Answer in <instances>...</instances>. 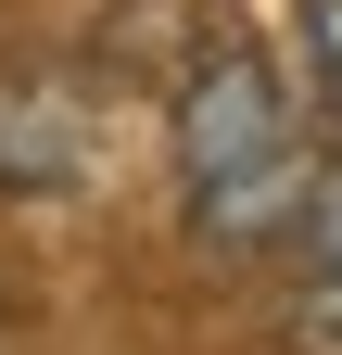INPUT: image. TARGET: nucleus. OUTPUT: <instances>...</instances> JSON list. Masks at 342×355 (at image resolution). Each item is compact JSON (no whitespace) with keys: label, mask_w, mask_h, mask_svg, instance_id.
Returning <instances> with one entry per match:
<instances>
[{"label":"nucleus","mask_w":342,"mask_h":355,"mask_svg":"<svg viewBox=\"0 0 342 355\" xmlns=\"http://www.w3.org/2000/svg\"><path fill=\"white\" fill-rule=\"evenodd\" d=\"M178 165H190V216H203V241H291L305 229V191H317V153H305V127H291L279 102V76L253 64V51H216L190 76V102H178Z\"/></svg>","instance_id":"f257e3e1"},{"label":"nucleus","mask_w":342,"mask_h":355,"mask_svg":"<svg viewBox=\"0 0 342 355\" xmlns=\"http://www.w3.org/2000/svg\"><path fill=\"white\" fill-rule=\"evenodd\" d=\"M305 51H317V89H330V114H342V0H305Z\"/></svg>","instance_id":"f03ea898"},{"label":"nucleus","mask_w":342,"mask_h":355,"mask_svg":"<svg viewBox=\"0 0 342 355\" xmlns=\"http://www.w3.org/2000/svg\"><path fill=\"white\" fill-rule=\"evenodd\" d=\"M305 241L342 266V165H317V191H305Z\"/></svg>","instance_id":"7ed1b4c3"},{"label":"nucleus","mask_w":342,"mask_h":355,"mask_svg":"<svg viewBox=\"0 0 342 355\" xmlns=\"http://www.w3.org/2000/svg\"><path fill=\"white\" fill-rule=\"evenodd\" d=\"M291 330H305V343H330V355H342V266H330V279L305 292V318H291Z\"/></svg>","instance_id":"20e7f679"}]
</instances>
